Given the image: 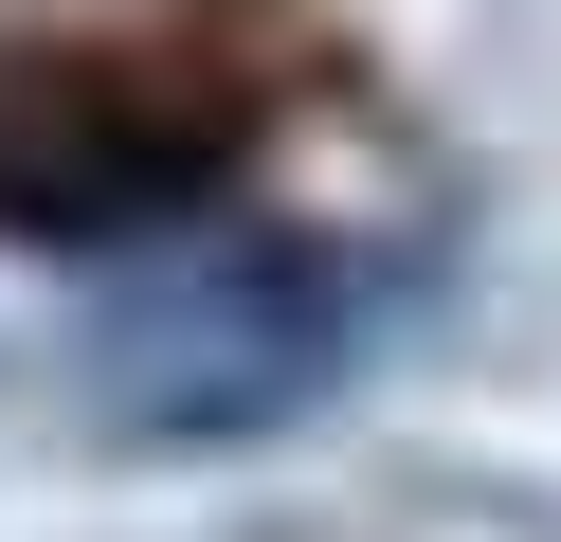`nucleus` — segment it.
I'll list each match as a JSON object with an SVG mask.
<instances>
[{"instance_id":"f257e3e1","label":"nucleus","mask_w":561,"mask_h":542,"mask_svg":"<svg viewBox=\"0 0 561 542\" xmlns=\"http://www.w3.org/2000/svg\"><path fill=\"white\" fill-rule=\"evenodd\" d=\"M327 361H344V272L327 253H290V235H182L110 308V416L236 434V416H290Z\"/></svg>"}]
</instances>
